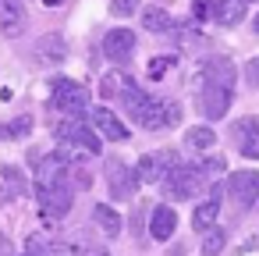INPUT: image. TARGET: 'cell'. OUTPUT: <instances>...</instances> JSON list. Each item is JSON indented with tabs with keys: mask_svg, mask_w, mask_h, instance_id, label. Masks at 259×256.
I'll use <instances>...</instances> for the list:
<instances>
[{
	"mask_svg": "<svg viewBox=\"0 0 259 256\" xmlns=\"http://www.w3.org/2000/svg\"><path fill=\"white\" fill-rule=\"evenodd\" d=\"M185 142H188L192 150H209V146H217V132L206 128V125H195V128L185 132Z\"/></svg>",
	"mask_w": 259,
	"mask_h": 256,
	"instance_id": "cell-20",
	"label": "cell"
},
{
	"mask_svg": "<svg viewBox=\"0 0 259 256\" xmlns=\"http://www.w3.org/2000/svg\"><path fill=\"white\" fill-rule=\"evenodd\" d=\"M227 196L238 206H255V199H259V171L241 167V171L227 174Z\"/></svg>",
	"mask_w": 259,
	"mask_h": 256,
	"instance_id": "cell-5",
	"label": "cell"
},
{
	"mask_svg": "<svg viewBox=\"0 0 259 256\" xmlns=\"http://www.w3.org/2000/svg\"><path fill=\"white\" fill-rule=\"evenodd\" d=\"M135 185H139V174L124 160H107V189H110V199H132Z\"/></svg>",
	"mask_w": 259,
	"mask_h": 256,
	"instance_id": "cell-7",
	"label": "cell"
},
{
	"mask_svg": "<svg viewBox=\"0 0 259 256\" xmlns=\"http://www.w3.org/2000/svg\"><path fill=\"white\" fill-rule=\"evenodd\" d=\"M50 93H54V107L61 114H68V118H85L89 114V93H85L82 82H75V79H54Z\"/></svg>",
	"mask_w": 259,
	"mask_h": 256,
	"instance_id": "cell-4",
	"label": "cell"
},
{
	"mask_svg": "<svg viewBox=\"0 0 259 256\" xmlns=\"http://www.w3.org/2000/svg\"><path fill=\"white\" fill-rule=\"evenodd\" d=\"M75 189H78V185H75L71 171L61 174V178H54V181H39V185H36L39 213H43L47 221H64L68 210H71V203H75Z\"/></svg>",
	"mask_w": 259,
	"mask_h": 256,
	"instance_id": "cell-2",
	"label": "cell"
},
{
	"mask_svg": "<svg viewBox=\"0 0 259 256\" xmlns=\"http://www.w3.org/2000/svg\"><path fill=\"white\" fill-rule=\"evenodd\" d=\"M252 29H255V32H259V15H255V18H252Z\"/></svg>",
	"mask_w": 259,
	"mask_h": 256,
	"instance_id": "cell-31",
	"label": "cell"
},
{
	"mask_svg": "<svg viewBox=\"0 0 259 256\" xmlns=\"http://www.w3.org/2000/svg\"><path fill=\"white\" fill-rule=\"evenodd\" d=\"M132 231H135V238H139V235H142V221H139V213H135V217H132Z\"/></svg>",
	"mask_w": 259,
	"mask_h": 256,
	"instance_id": "cell-30",
	"label": "cell"
},
{
	"mask_svg": "<svg viewBox=\"0 0 259 256\" xmlns=\"http://www.w3.org/2000/svg\"><path fill=\"white\" fill-rule=\"evenodd\" d=\"M255 206H259V199H255Z\"/></svg>",
	"mask_w": 259,
	"mask_h": 256,
	"instance_id": "cell-34",
	"label": "cell"
},
{
	"mask_svg": "<svg viewBox=\"0 0 259 256\" xmlns=\"http://www.w3.org/2000/svg\"><path fill=\"white\" fill-rule=\"evenodd\" d=\"M89 121H93V128H96L103 139H110V142H124V139H128V128H124V125H121V118H117V114H110L107 107L89 111Z\"/></svg>",
	"mask_w": 259,
	"mask_h": 256,
	"instance_id": "cell-12",
	"label": "cell"
},
{
	"mask_svg": "<svg viewBox=\"0 0 259 256\" xmlns=\"http://www.w3.org/2000/svg\"><path fill=\"white\" fill-rule=\"evenodd\" d=\"M100 93H103L107 100H117V93H121V82H117L114 75H107V79H103V86H100Z\"/></svg>",
	"mask_w": 259,
	"mask_h": 256,
	"instance_id": "cell-26",
	"label": "cell"
},
{
	"mask_svg": "<svg viewBox=\"0 0 259 256\" xmlns=\"http://www.w3.org/2000/svg\"><path fill=\"white\" fill-rule=\"evenodd\" d=\"M174 231H178V213H174V206H167V203L153 206V210H149V235H153L156 242H167Z\"/></svg>",
	"mask_w": 259,
	"mask_h": 256,
	"instance_id": "cell-13",
	"label": "cell"
},
{
	"mask_svg": "<svg viewBox=\"0 0 259 256\" xmlns=\"http://www.w3.org/2000/svg\"><path fill=\"white\" fill-rule=\"evenodd\" d=\"M245 82H248L252 89H259V57H252V61L245 64Z\"/></svg>",
	"mask_w": 259,
	"mask_h": 256,
	"instance_id": "cell-27",
	"label": "cell"
},
{
	"mask_svg": "<svg viewBox=\"0 0 259 256\" xmlns=\"http://www.w3.org/2000/svg\"><path fill=\"white\" fill-rule=\"evenodd\" d=\"M0 29H4V36H22V29H25V0H0Z\"/></svg>",
	"mask_w": 259,
	"mask_h": 256,
	"instance_id": "cell-14",
	"label": "cell"
},
{
	"mask_svg": "<svg viewBox=\"0 0 259 256\" xmlns=\"http://www.w3.org/2000/svg\"><path fill=\"white\" fill-rule=\"evenodd\" d=\"M93 221L100 224V231H103V235H107L110 242H114V238L121 235V228H124V224H121V213H117V210H114L110 203H100V206L93 210Z\"/></svg>",
	"mask_w": 259,
	"mask_h": 256,
	"instance_id": "cell-16",
	"label": "cell"
},
{
	"mask_svg": "<svg viewBox=\"0 0 259 256\" xmlns=\"http://www.w3.org/2000/svg\"><path fill=\"white\" fill-rule=\"evenodd\" d=\"M202 103V114L209 118V121H217V118H224L227 111H231V100H234V89H224V86H202V96H199Z\"/></svg>",
	"mask_w": 259,
	"mask_h": 256,
	"instance_id": "cell-11",
	"label": "cell"
},
{
	"mask_svg": "<svg viewBox=\"0 0 259 256\" xmlns=\"http://www.w3.org/2000/svg\"><path fill=\"white\" fill-rule=\"evenodd\" d=\"M234 79H238V68L231 57H209L202 64V86H224V89H234Z\"/></svg>",
	"mask_w": 259,
	"mask_h": 256,
	"instance_id": "cell-10",
	"label": "cell"
},
{
	"mask_svg": "<svg viewBox=\"0 0 259 256\" xmlns=\"http://www.w3.org/2000/svg\"><path fill=\"white\" fill-rule=\"evenodd\" d=\"M217 213H220V199L209 196L206 203L195 206V213H192V228H195V231H209V228L217 224Z\"/></svg>",
	"mask_w": 259,
	"mask_h": 256,
	"instance_id": "cell-17",
	"label": "cell"
},
{
	"mask_svg": "<svg viewBox=\"0 0 259 256\" xmlns=\"http://www.w3.org/2000/svg\"><path fill=\"white\" fill-rule=\"evenodd\" d=\"M224 242H227L224 228H209L206 231V242H202V256H220L224 252Z\"/></svg>",
	"mask_w": 259,
	"mask_h": 256,
	"instance_id": "cell-23",
	"label": "cell"
},
{
	"mask_svg": "<svg viewBox=\"0 0 259 256\" xmlns=\"http://www.w3.org/2000/svg\"><path fill=\"white\" fill-rule=\"evenodd\" d=\"M117 100H121V107L128 111V118L135 121V118L142 114V107H146V103H149L153 96H149L146 89H139V86H135L132 79H124V82H121V93H117Z\"/></svg>",
	"mask_w": 259,
	"mask_h": 256,
	"instance_id": "cell-15",
	"label": "cell"
},
{
	"mask_svg": "<svg viewBox=\"0 0 259 256\" xmlns=\"http://www.w3.org/2000/svg\"><path fill=\"white\" fill-rule=\"evenodd\" d=\"M103 54L114 61V64H128L132 54H135V32L132 29H110L103 36Z\"/></svg>",
	"mask_w": 259,
	"mask_h": 256,
	"instance_id": "cell-8",
	"label": "cell"
},
{
	"mask_svg": "<svg viewBox=\"0 0 259 256\" xmlns=\"http://www.w3.org/2000/svg\"><path fill=\"white\" fill-rule=\"evenodd\" d=\"M29 132H32V118H29V114L15 118V121H8V125H0V135H4V139H25Z\"/></svg>",
	"mask_w": 259,
	"mask_h": 256,
	"instance_id": "cell-22",
	"label": "cell"
},
{
	"mask_svg": "<svg viewBox=\"0 0 259 256\" xmlns=\"http://www.w3.org/2000/svg\"><path fill=\"white\" fill-rule=\"evenodd\" d=\"M231 135H234L241 157L259 160V118H238L234 128H231Z\"/></svg>",
	"mask_w": 259,
	"mask_h": 256,
	"instance_id": "cell-9",
	"label": "cell"
},
{
	"mask_svg": "<svg viewBox=\"0 0 259 256\" xmlns=\"http://www.w3.org/2000/svg\"><path fill=\"white\" fill-rule=\"evenodd\" d=\"M142 25H146L149 32H170V29H174V18H170L163 8H146V11H142Z\"/></svg>",
	"mask_w": 259,
	"mask_h": 256,
	"instance_id": "cell-19",
	"label": "cell"
},
{
	"mask_svg": "<svg viewBox=\"0 0 259 256\" xmlns=\"http://www.w3.org/2000/svg\"><path fill=\"white\" fill-rule=\"evenodd\" d=\"M25 256H36V252H25Z\"/></svg>",
	"mask_w": 259,
	"mask_h": 256,
	"instance_id": "cell-33",
	"label": "cell"
},
{
	"mask_svg": "<svg viewBox=\"0 0 259 256\" xmlns=\"http://www.w3.org/2000/svg\"><path fill=\"white\" fill-rule=\"evenodd\" d=\"M57 153L64 157V160H82V153L85 157H100V135L93 132V128H85L82 125V118H68V121H61L57 125Z\"/></svg>",
	"mask_w": 259,
	"mask_h": 256,
	"instance_id": "cell-1",
	"label": "cell"
},
{
	"mask_svg": "<svg viewBox=\"0 0 259 256\" xmlns=\"http://www.w3.org/2000/svg\"><path fill=\"white\" fill-rule=\"evenodd\" d=\"M213 11H217L213 18H217L220 25H238L241 15H245V0H217Z\"/></svg>",
	"mask_w": 259,
	"mask_h": 256,
	"instance_id": "cell-18",
	"label": "cell"
},
{
	"mask_svg": "<svg viewBox=\"0 0 259 256\" xmlns=\"http://www.w3.org/2000/svg\"><path fill=\"white\" fill-rule=\"evenodd\" d=\"M0 256H15V245L8 242V235L0 231Z\"/></svg>",
	"mask_w": 259,
	"mask_h": 256,
	"instance_id": "cell-28",
	"label": "cell"
},
{
	"mask_svg": "<svg viewBox=\"0 0 259 256\" xmlns=\"http://www.w3.org/2000/svg\"><path fill=\"white\" fill-rule=\"evenodd\" d=\"M47 4H61V0H47Z\"/></svg>",
	"mask_w": 259,
	"mask_h": 256,
	"instance_id": "cell-32",
	"label": "cell"
},
{
	"mask_svg": "<svg viewBox=\"0 0 259 256\" xmlns=\"http://www.w3.org/2000/svg\"><path fill=\"white\" fill-rule=\"evenodd\" d=\"M82 256H107V245H93V249H85Z\"/></svg>",
	"mask_w": 259,
	"mask_h": 256,
	"instance_id": "cell-29",
	"label": "cell"
},
{
	"mask_svg": "<svg viewBox=\"0 0 259 256\" xmlns=\"http://www.w3.org/2000/svg\"><path fill=\"white\" fill-rule=\"evenodd\" d=\"M206 185H209V174L202 171V164H181V160L160 178V192L167 199H192Z\"/></svg>",
	"mask_w": 259,
	"mask_h": 256,
	"instance_id": "cell-3",
	"label": "cell"
},
{
	"mask_svg": "<svg viewBox=\"0 0 259 256\" xmlns=\"http://www.w3.org/2000/svg\"><path fill=\"white\" fill-rule=\"evenodd\" d=\"M174 64H178L174 54H160V57H153V61H149V79H163Z\"/></svg>",
	"mask_w": 259,
	"mask_h": 256,
	"instance_id": "cell-24",
	"label": "cell"
},
{
	"mask_svg": "<svg viewBox=\"0 0 259 256\" xmlns=\"http://www.w3.org/2000/svg\"><path fill=\"white\" fill-rule=\"evenodd\" d=\"M174 164H178V153H174V150H156V153H149V157H139L135 174H139V181L160 185V178H163Z\"/></svg>",
	"mask_w": 259,
	"mask_h": 256,
	"instance_id": "cell-6",
	"label": "cell"
},
{
	"mask_svg": "<svg viewBox=\"0 0 259 256\" xmlns=\"http://www.w3.org/2000/svg\"><path fill=\"white\" fill-rule=\"evenodd\" d=\"M110 11L121 15V18H128V15L139 11V0H110Z\"/></svg>",
	"mask_w": 259,
	"mask_h": 256,
	"instance_id": "cell-25",
	"label": "cell"
},
{
	"mask_svg": "<svg viewBox=\"0 0 259 256\" xmlns=\"http://www.w3.org/2000/svg\"><path fill=\"white\" fill-rule=\"evenodd\" d=\"M36 54H39L43 61H61V57H64V40H61V36H43L39 47H36Z\"/></svg>",
	"mask_w": 259,
	"mask_h": 256,
	"instance_id": "cell-21",
	"label": "cell"
}]
</instances>
